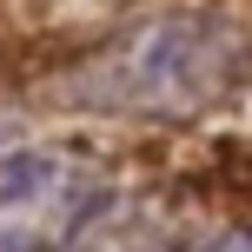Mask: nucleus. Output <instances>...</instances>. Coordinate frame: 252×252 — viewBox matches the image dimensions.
<instances>
[{"label": "nucleus", "mask_w": 252, "mask_h": 252, "mask_svg": "<svg viewBox=\"0 0 252 252\" xmlns=\"http://www.w3.org/2000/svg\"><path fill=\"white\" fill-rule=\"evenodd\" d=\"M252 80V27L206 7H166L106 33L60 73V100L106 120H199Z\"/></svg>", "instance_id": "nucleus-1"}, {"label": "nucleus", "mask_w": 252, "mask_h": 252, "mask_svg": "<svg viewBox=\"0 0 252 252\" xmlns=\"http://www.w3.org/2000/svg\"><path fill=\"white\" fill-rule=\"evenodd\" d=\"M106 206H113V179L87 153L66 146L0 153V252H73Z\"/></svg>", "instance_id": "nucleus-2"}, {"label": "nucleus", "mask_w": 252, "mask_h": 252, "mask_svg": "<svg viewBox=\"0 0 252 252\" xmlns=\"http://www.w3.org/2000/svg\"><path fill=\"white\" fill-rule=\"evenodd\" d=\"M73 252H173V239H166L146 213H120V206H106V213L80 232Z\"/></svg>", "instance_id": "nucleus-3"}, {"label": "nucleus", "mask_w": 252, "mask_h": 252, "mask_svg": "<svg viewBox=\"0 0 252 252\" xmlns=\"http://www.w3.org/2000/svg\"><path fill=\"white\" fill-rule=\"evenodd\" d=\"M199 252H252V226H232V232H219L213 246H199Z\"/></svg>", "instance_id": "nucleus-4"}, {"label": "nucleus", "mask_w": 252, "mask_h": 252, "mask_svg": "<svg viewBox=\"0 0 252 252\" xmlns=\"http://www.w3.org/2000/svg\"><path fill=\"white\" fill-rule=\"evenodd\" d=\"M0 133H7V113H0Z\"/></svg>", "instance_id": "nucleus-5"}]
</instances>
